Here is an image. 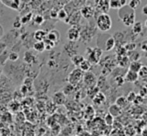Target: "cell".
Instances as JSON below:
<instances>
[{
	"label": "cell",
	"mask_w": 147,
	"mask_h": 136,
	"mask_svg": "<svg viewBox=\"0 0 147 136\" xmlns=\"http://www.w3.org/2000/svg\"><path fill=\"white\" fill-rule=\"evenodd\" d=\"M118 17L120 18L122 23L125 26H128V27H130V26L132 27V25L136 22L135 10L131 9L127 5L118 10Z\"/></svg>",
	"instance_id": "1"
},
{
	"label": "cell",
	"mask_w": 147,
	"mask_h": 136,
	"mask_svg": "<svg viewBox=\"0 0 147 136\" xmlns=\"http://www.w3.org/2000/svg\"><path fill=\"white\" fill-rule=\"evenodd\" d=\"M103 54V51L99 47H95V48H87L85 51V56L86 60L90 62V64H98L101 60V56Z\"/></svg>",
	"instance_id": "2"
},
{
	"label": "cell",
	"mask_w": 147,
	"mask_h": 136,
	"mask_svg": "<svg viewBox=\"0 0 147 136\" xmlns=\"http://www.w3.org/2000/svg\"><path fill=\"white\" fill-rule=\"evenodd\" d=\"M96 25L100 31L102 32H106L109 31L112 27V19L109 16V14H102L97 17L96 19Z\"/></svg>",
	"instance_id": "3"
},
{
	"label": "cell",
	"mask_w": 147,
	"mask_h": 136,
	"mask_svg": "<svg viewBox=\"0 0 147 136\" xmlns=\"http://www.w3.org/2000/svg\"><path fill=\"white\" fill-rule=\"evenodd\" d=\"M84 73L79 69V68H75L74 70H72L68 75V83L70 85H72L73 87H75L76 85L80 83L82 79H83Z\"/></svg>",
	"instance_id": "4"
},
{
	"label": "cell",
	"mask_w": 147,
	"mask_h": 136,
	"mask_svg": "<svg viewBox=\"0 0 147 136\" xmlns=\"http://www.w3.org/2000/svg\"><path fill=\"white\" fill-rule=\"evenodd\" d=\"M81 37V31L80 28L77 26H72L68 29L67 31V39L70 42H76L77 40H79Z\"/></svg>",
	"instance_id": "5"
},
{
	"label": "cell",
	"mask_w": 147,
	"mask_h": 136,
	"mask_svg": "<svg viewBox=\"0 0 147 136\" xmlns=\"http://www.w3.org/2000/svg\"><path fill=\"white\" fill-rule=\"evenodd\" d=\"M1 3L3 4V5L9 7L10 9L17 11V10H19L22 1H20V0H2Z\"/></svg>",
	"instance_id": "6"
},
{
	"label": "cell",
	"mask_w": 147,
	"mask_h": 136,
	"mask_svg": "<svg viewBox=\"0 0 147 136\" xmlns=\"http://www.w3.org/2000/svg\"><path fill=\"white\" fill-rule=\"evenodd\" d=\"M83 81L89 87H93L96 83V77L92 72H86L83 75Z\"/></svg>",
	"instance_id": "7"
},
{
	"label": "cell",
	"mask_w": 147,
	"mask_h": 136,
	"mask_svg": "<svg viewBox=\"0 0 147 136\" xmlns=\"http://www.w3.org/2000/svg\"><path fill=\"white\" fill-rule=\"evenodd\" d=\"M80 15L82 17H84L85 19H90V18L93 17L94 15V9H93L91 6H83V7L80 9Z\"/></svg>",
	"instance_id": "8"
},
{
	"label": "cell",
	"mask_w": 147,
	"mask_h": 136,
	"mask_svg": "<svg viewBox=\"0 0 147 136\" xmlns=\"http://www.w3.org/2000/svg\"><path fill=\"white\" fill-rule=\"evenodd\" d=\"M52 100L55 105H63L66 102V96L62 91L55 92L52 97Z\"/></svg>",
	"instance_id": "9"
},
{
	"label": "cell",
	"mask_w": 147,
	"mask_h": 136,
	"mask_svg": "<svg viewBox=\"0 0 147 136\" xmlns=\"http://www.w3.org/2000/svg\"><path fill=\"white\" fill-rule=\"evenodd\" d=\"M60 37H61V35H60V32L58 31V30L52 29V30H50L49 32H47L46 38L48 39V40L52 41V42L55 43V44H57V43L59 42V40H60Z\"/></svg>",
	"instance_id": "10"
},
{
	"label": "cell",
	"mask_w": 147,
	"mask_h": 136,
	"mask_svg": "<svg viewBox=\"0 0 147 136\" xmlns=\"http://www.w3.org/2000/svg\"><path fill=\"white\" fill-rule=\"evenodd\" d=\"M127 0H110L109 1V7H110V9L119 10L120 8L127 5Z\"/></svg>",
	"instance_id": "11"
},
{
	"label": "cell",
	"mask_w": 147,
	"mask_h": 136,
	"mask_svg": "<svg viewBox=\"0 0 147 136\" xmlns=\"http://www.w3.org/2000/svg\"><path fill=\"white\" fill-rule=\"evenodd\" d=\"M115 45H116V40L114 39V37L113 36H109L108 38L106 39V41H105V51H111L114 49Z\"/></svg>",
	"instance_id": "12"
},
{
	"label": "cell",
	"mask_w": 147,
	"mask_h": 136,
	"mask_svg": "<svg viewBox=\"0 0 147 136\" xmlns=\"http://www.w3.org/2000/svg\"><path fill=\"white\" fill-rule=\"evenodd\" d=\"M138 74L135 73V72H132L130 71V70H128L127 72H126L125 76H124V79H125V81L127 82H130V83H134V82H136L138 80Z\"/></svg>",
	"instance_id": "13"
},
{
	"label": "cell",
	"mask_w": 147,
	"mask_h": 136,
	"mask_svg": "<svg viewBox=\"0 0 147 136\" xmlns=\"http://www.w3.org/2000/svg\"><path fill=\"white\" fill-rule=\"evenodd\" d=\"M97 7L101 10L102 14H107L108 10L110 9V7H109V1H107V0H101V1H97Z\"/></svg>",
	"instance_id": "14"
},
{
	"label": "cell",
	"mask_w": 147,
	"mask_h": 136,
	"mask_svg": "<svg viewBox=\"0 0 147 136\" xmlns=\"http://www.w3.org/2000/svg\"><path fill=\"white\" fill-rule=\"evenodd\" d=\"M34 39L36 41H44L45 40V38H46V36H47V32L45 31V30H43V29H38V30H36V31L34 32Z\"/></svg>",
	"instance_id": "15"
},
{
	"label": "cell",
	"mask_w": 147,
	"mask_h": 136,
	"mask_svg": "<svg viewBox=\"0 0 147 136\" xmlns=\"http://www.w3.org/2000/svg\"><path fill=\"white\" fill-rule=\"evenodd\" d=\"M116 62L120 67H128L130 64V60L127 56H117Z\"/></svg>",
	"instance_id": "16"
},
{
	"label": "cell",
	"mask_w": 147,
	"mask_h": 136,
	"mask_svg": "<svg viewBox=\"0 0 147 136\" xmlns=\"http://www.w3.org/2000/svg\"><path fill=\"white\" fill-rule=\"evenodd\" d=\"M84 60H85L84 56H82V55H80V54H75V55H73V56L71 57L72 64H73L74 66H76V67H79L80 64H81Z\"/></svg>",
	"instance_id": "17"
},
{
	"label": "cell",
	"mask_w": 147,
	"mask_h": 136,
	"mask_svg": "<svg viewBox=\"0 0 147 136\" xmlns=\"http://www.w3.org/2000/svg\"><path fill=\"white\" fill-rule=\"evenodd\" d=\"M142 66H143V65H142V63L140 62V61H132V62H130L128 68H129L130 71L135 72V73H138V72H139V70L141 69Z\"/></svg>",
	"instance_id": "18"
},
{
	"label": "cell",
	"mask_w": 147,
	"mask_h": 136,
	"mask_svg": "<svg viewBox=\"0 0 147 136\" xmlns=\"http://www.w3.org/2000/svg\"><path fill=\"white\" fill-rule=\"evenodd\" d=\"M105 100H106V98H105V95L102 93V92L99 91L98 93L96 94V95L93 97V102L95 103V104L97 105H101L102 103L105 102Z\"/></svg>",
	"instance_id": "19"
},
{
	"label": "cell",
	"mask_w": 147,
	"mask_h": 136,
	"mask_svg": "<svg viewBox=\"0 0 147 136\" xmlns=\"http://www.w3.org/2000/svg\"><path fill=\"white\" fill-rule=\"evenodd\" d=\"M108 113L110 115H112L113 117L119 116V115L121 114V108H119L117 105L113 104V105H111V106L109 107V112Z\"/></svg>",
	"instance_id": "20"
},
{
	"label": "cell",
	"mask_w": 147,
	"mask_h": 136,
	"mask_svg": "<svg viewBox=\"0 0 147 136\" xmlns=\"http://www.w3.org/2000/svg\"><path fill=\"white\" fill-rule=\"evenodd\" d=\"M35 60V55L33 54L32 51H26L25 54H24V61L28 64L33 63Z\"/></svg>",
	"instance_id": "21"
},
{
	"label": "cell",
	"mask_w": 147,
	"mask_h": 136,
	"mask_svg": "<svg viewBox=\"0 0 147 136\" xmlns=\"http://www.w3.org/2000/svg\"><path fill=\"white\" fill-rule=\"evenodd\" d=\"M127 57L128 59L130 60V62L132 61H139V58H140V54L138 51L134 50V51H131V52H128L127 53Z\"/></svg>",
	"instance_id": "22"
},
{
	"label": "cell",
	"mask_w": 147,
	"mask_h": 136,
	"mask_svg": "<svg viewBox=\"0 0 147 136\" xmlns=\"http://www.w3.org/2000/svg\"><path fill=\"white\" fill-rule=\"evenodd\" d=\"M33 49H34L36 52H43L45 51V45L43 41H36V42L33 44Z\"/></svg>",
	"instance_id": "23"
},
{
	"label": "cell",
	"mask_w": 147,
	"mask_h": 136,
	"mask_svg": "<svg viewBox=\"0 0 147 136\" xmlns=\"http://www.w3.org/2000/svg\"><path fill=\"white\" fill-rule=\"evenodd\" d=\"M67 18H68V13L65 9L61 8V9H59L58 11H57V19L62 20V21H65Z\"/></svg>",
	"instance_id": "24"
},
{
	"label": "cell",
	"mask_w": 147,
	"mask_h": 136,
	"mask_svg": "<svg viewBox=\"0 0 147 136\" xmlns=\"http://www.w3.org/2000/svg\"><path fill=\"white\" fill-rule=\"evenodd\" d=\"M32 18H33L32 12H28V13L24 14L23 16H21V17H20V19H21L22 25H23V24H28L31 20H32Z\"/></svg>",
	"instance_id": "25"
},
{
	"label": "cell",
	"mask_w": 147,
	"mask_h": 136,
	"mask_svg": "<svg viewBox=\"0 0 147 136\" xmlns=\"http://www.w3.org/2000/svg\"><path fill=\"white\" fill-rule=\"evenodd\" d=\"M32 20L35 25H42L45 21V18H44V16L41 15V14H36V15L32 18Z\"/></svg>",
	"instance_id": "26"
},
{
	"label": "cell",
	"mask_w": 147,
	"mask_h": 136,
	"mask_svg": "<svg viewBox=\"0 0 147 136\" xmlns=\"http://www.w3.org/2000/svg\"><path fill=\"white\" fill-rule=\"evenodd\" d=\"M78 68H79V69L81 70L83 73H84V72L86 73V72H89V70L91 69V64H90V62H89V61H87L85 59V60H84L83 62L80 64V66Z\"/></svg>",
	"instance_id": "27"
},
{
	"label": "cell",
	"mask_w": 147,
	"mask_h": 136,
	"mask_svg": "<svg viewBox=\"0 0 147 136\" xmlns=\"http://www.w3.org/2000/svg\"><path fill=\"white\" fill-rule=\"evenodd\" d=\"M142 31V23L141 22H135V23L132 25V32L134 34H139Z\"/></svg>",
	"instance_id": "28"
},
{
	"label": "cell",
	"mask_w": 147,
	"mask_h": 136,
	"mask_svg": "<svg viewBox=\"0 0 147 136\" xmlns=\"http://www.w3.org/2000/svg\"><path fill=\"white\" fill-rule=\"evenodd\" d=\"M126 102H127V100H126L125 97H123V96H121V97H118L117 100H116V103H115V105H117L119 108H122V107H124L126 105Z\"/></svg>",
	"instance_id": "29"
},
{
	"label": "cell",
	"mask_w": 147,
	"mask_h": 136,
	"mask_svg": "<svg viewBox=\"0 0 147 136\" xmlns=\"http://www.w3.org/2000/svg\"><path fill=\"white\" fill-rule=\"evenodd\" d=\"M44 42V45H45V50H51V49H53L55 47V43H53L52 41L48 40L47 38H45V40L43 41Z\"/></svg>",
	"instance_id": "30"
},
{
	"label": "cell",
	"mask_w": 147,
	"mask_h": 136,
	"mask_svg": "<svg viewBox=\"0 0 147 136\" xmlns=\"http://www.w3.org/2000/svg\"><path fill=\"white\" fill-rule=\"evenodd\" d=\"M104 121H105V123H106L107 125L111 126V125H113V123H114V117H113L112 115L109 114V113H107V114L105 115V117H104Z\"/></svg>",
	"instance_id": "31"
},
{
	"label": "cell",
	"mask_w": 147,
	"mask_h": 136,
	"mask_svg": "<svg viewBox=\"0 0 147 136\" xmlns=\"http://www.w3.org/2000/svg\"><path fill=\"white\" fill-rule=\"evenodd\" d=\"M73 91H74V87L72 85H70L69 83H68L66 86H64L63 91H62V92H63V93L65 94V96H66V95H69V94H71Z\"/></svg>",
	"instance_id": "32"
},
{
	"label": "cell",
	"mask_w": 147,
	"mask_h": 136,
	"mask_svg": "<svg viewBox=\"0 0 147 136\" xmlns=\"http://www.w3.org/2000/svg\"><path fill=\"white\" fill-rule=\"evenodd\" d=\"M12 26H13L14 29H19V28H21L22 23H21V19H20V16H17V17L14 19L13 23H12Z\"/></svg>",
	"instance_id": "33"
},
{
	"label": "cell",
	"mask_w": 147,
	"mask_h": 136,
	"mask_svg": "<svg viewBox=\"0 0 147 136\" xmlns=\"http://www.w3.org/2000/svg\"><path fill=\"white\" fill-rule=\"evenodd\" d=\"M8 59H9L10 61H12V62H15V61H17L18 59H19V54H18L17 52H15V51H12V52H10L9 55H8Z\"/></svg>",
	"instance_id": "34"
},
{
	"label": "cell",
	"mask_w": 147,
	"mask_h": 136,
	"mask_svg": "<svg viewBox=\"0 0 147 136\" xmlns=\"http://www.w3.org/2000/svg\"><path fill=\"white\" fill-rule=\"evenodd\" d=\"M124 48L126 49V51L128 52H131V51H134L136 49V44L133 42H129V43H126L125 45H124Z\"/></svg>",
	"instance_id": "35"
},
{
	"label": "cell",
	"mask_w": 147,
	"mask_h": 136,
	"mask_svg": "<svg viewBox=\"0 0 147 136\" xmlns=\"http://www.w3.org/2000/svg\"><path fill=\"white\" fill-rule=\"evenodd\" d=\"M139 4H140L139 0H130V1L127 2L128 7H130L131 9H134V10H135V8L137 7V6H139Z\"/></svg>",
	"instance_id": "36"
},
{
	"label": "cell",
	"mask_w": 147,
	"mask_h": 136,
	"mask_svg": "<svg viewBox=\"0 0 147 136\" xmlns=\"http://www.w3.org/2000/svg\"><path fill=\"white\" fill-rule=\"evenodd\" d=\"M136 93L134 91H130L129 93L126 95V100H127L128 102H134V100H135V98H136Z\"/></svg>",
	"instance_id": "37"
},
{
	"label": "cell",
	"mask_w": 147,
	"mask_h": 136,
	"mask_svg": "<svg viewBox=\"0 0 147 136\" xmlns=\"http://www.w3.org/2000/svg\"><path fill=\"white\" fill-rule=\"evenodd\" d=\"M116 55L117 56H127V51L124 48V46L120 47L119 49L116 51Z\"/></svg>",
	"instance_id": "38"
},
{
	"label": "cell",
	"mask_w": 147,
	"mask_h": 136,
	"mask_svg": "<svg viewBox=\"0 0 147 136\" xmlns=\"http://www.w3.org/2000/svg\"><path fill=\"white\" fill-rule=\"evenodd\" d=\"M138 77H146L147 76V67L146 66H142L141 69L138 72Z\"/></svg>",
	"instance_id": "39"
},
{
	"label": "cell",
	"mask_w": 147,
	"mask_h": 136,
	"mask_svg": "<svg viewBox=\"0 0 147 136\" xmlns=\"http://www.w3.org/2000/svg\"><path fill=\"white\" fill-rule=\"evenodd\" d=\"M24 86H26L27 88H31L33 86V79L32 78H25L24 79V83H23Z\"/></svg>",
	"instance_id": "40"
},
{
	"label": "cell",
	"mask_w": 147,
	"mask_h": 136,
	"mask_svg": "<svg viewBox=\"0 0 147 136\" xmlns=\"http://www.w3.org/2000/svg\"><path fill=\"white\" fill-rule=\"evenodd\" d=\"M115 81H116L117 85L118 86H122L124 84V82H125V79H124V76L122 75H119L117 76L116 78H115Z\"/></svg>",
	"instance_id": "41"
},
{
	"label": "cell",
	"mask_w": 147,
	"mask_h": 136,
	"mask_svg": "<svg viewBox=\"0 0 147 136\" xmlns=\"http://www.w3.org/2000/svg\"><path fill=\"white\" fill-rule=\"evenodd\" d=\"M140 48H141L142 51L147 52V40H144L143 42L141 43V45H140Z\"/></svg>",
	"instance_id": "42"
},
{
	"label": "cell",
	"mask_w": 147,
	"mask_h": 136,
	"mask_svg": "<svg viewBox=\"0 0 147 136\" xmlns=\"http://www.w3.org/2000/svg\"><path fill=\"white\" fill-rule=\"evenodd\" d=\"M57 11H58V10H56V9L50 10V13H49V16H50L51 18H57Z\"/></svg>",
	"instance_id": "43"
},
{
	"label": "cell",
	"mask_w": 147,
	"mask_h": 136,
	"mask_svg": "<svg viewBox=\"0 0 147 136\" xmlns=\"http://www.w3.org/2000/svg\"><path fill=\"white\" fill-rule=\"evenodd\" d=\"M27 89H28V88L26 87V86L22 85L21 86V91H20V92H21V94H26V93H27V92H28Z\"/></svg>",
	"instance_id": "44"
},
{
	"label": "cell",
	"mask_w": 147,
	"mask_h": 136,
	"mask_svg": "<svg viewBox=\"0 0 147 136\" xmlns=\"http://www.w3.org/2000/svg\"><path fill=\"white\" fill-rule=\"evenodd\" d=\"M3 35H4V28L2 27V25H0V39L3 37Z\"/></svg>",
	"instance_id": "45"
},
{
	"label": "cell",
	"mask_w": 147,
	"mask_h": 136,
	"mask_svg": "<svg viewBox=\"0 0 147 136\" xmlns=\"http://www.w3.org/2000/svg\"><path fill=\"white\" fill-rule=\"evenodd\" d=\"M141 135L142 136H147V127H145V128H143L141 130Z\"/></svg>",
	"instance_id": "46"
},
{
	"label": "cell",
	"mask_w": 147,
	"mask_h": 136,
	"mask_svg": "<svg viewBox=\"0 0 147 136\" xmlns=\"http://www.w3.org/2000/svg\"><path fill=\"white\" fill-rule=\"evenodd\" d=\"M142 13H143L144 15H147V4L144 5L143 8H142Z\"/></svg>",
	"instance_id": "47"
},
{
	"label": "cell",
	"mask_w": 147,
	"mask_h": 136,
	"mask_svg": "<svg viewBox=\"0 0 147 136\" xmlns=\"http://www.w3.org/2000/svg\"><path fill=\"white\" fill-rule=\"evenodd\" d=\"M145 25H146V27H147V20L145 21Z\"/></svg>",
	"instance_id": "48"
},
{
	"label": "cell",
	"mask_w": 147,
	"mask_h": 136,
	"mask_svg": "<svg viewBox=\"0 0 147 136\" xmlns=\"http://www.w3.org/2000/svg\"><path fill=\"white\" fill-rule=\"evenodd\" d=\"M0 136H1V132H0Z\"/></svg>",
	"instance_id": "49"
}]
</instances>
